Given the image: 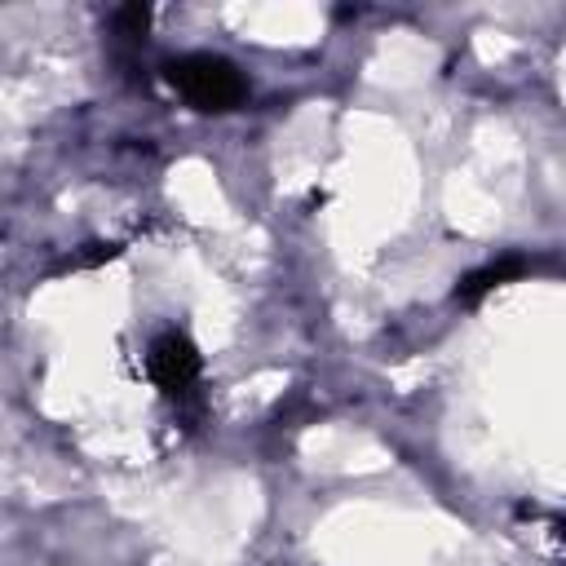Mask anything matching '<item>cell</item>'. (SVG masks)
Listing matches in <instances>:
<instances>
[{
  "mask_svg": "<svg viewBox=\"0 0 566 566\" xmlns=\"http://www.w3.org/2000/svg\"><path fill=\"white\" fill-rule=\"evenodd\" d=\"M168 84L195 111H234L248 97L243 75L226 57H212V53H190V57L168 62Z\"/></svg>",
  "mask_w": 566,
  "mask_h": 566,
  "instance_id": "obj_1",
  "label": "cell"
},
{
  "mask_svg": "<svg viewBox=\"0 0 566 566\" xmlns=\"http://www.w3.org/2000/svg\"><path fill=\"white\" fill-rule=\"evenodd\" d=\"M146 371H150V380H155L168 398H181V394L195 389V380H199V371H203V358H199V349H195L190 336H181V332H159V336L150 340Z\"/></svg>",
  "mask_w": 566,
  "mask_h": 566,
  "instance_id": "obj_2",
  "label": "cell"
},
{
  "mask_svg": "<svg viewBox=\"0 0 566 566\" xmlns=\"http://www.w3.org/2000/svg\"><path fill=\"white\" fill-rule=\"evenodd\" d=\"M526 265H522V256H504V261H495V265H482V270H473V274H464L460 279V287H455V301H464V305H478L486 292H495L500 283H509V279H517Z\"/></svg>",
  "mask_w": 566,
  "mask_h": 566,
  "instance_id": "obj_3",
  "label": "cell"
},
{
  "mask_svg": "<svg viewBox=\"0 0 566 566\" xmlns=\"http://www.w3.org/2000/svg\"><path fill=\"white\" fill-rule=\"evenodd\" d=\"M115 27H119L124 35H142V31L150 27V9H146V4H124V9L115 13Z\"/></svg>",
  "mask_w": 566,
  "mask_h": 566,
  "instance_id": "obj_4",
  "label": "cell"
}]
</instances>
